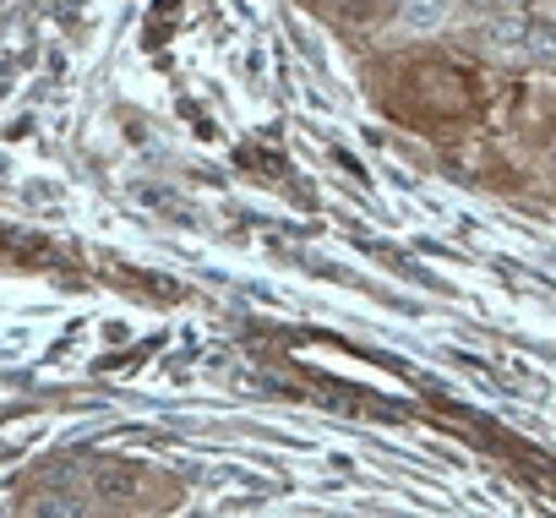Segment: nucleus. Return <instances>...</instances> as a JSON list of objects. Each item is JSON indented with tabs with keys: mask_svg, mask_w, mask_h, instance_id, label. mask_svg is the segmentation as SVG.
<instances>
[{
	"mask_svg": "<svg viewBox=\"0 0 556 518\" xmlns=\"http://www.w3.org/2000/svg\"><path fill=\"white\" fill-rule=\"evenodd\" d=\"M540 17H545V23L556 28V0H545V12H540Z\"/></svg>",
	"mask_w": 556,
	"mask_h": 518,
	"instance_id": "39448f33",
	"label": "nucleus"
},
{
	"mask_svg": "<svg viewBox=\"0 0 556 518\" xmlns=\"http://www.w3.org/2000/svg\"><path fill=\"white\" fill-rule=\"evenodd\" d=\"M529 28H534V12H491V17L475 28V50H480L485 61L523 66V55H529Z\"/></svg>",
	"mask_w": 556,
	"mask_h": 518,
	"instance_id": "f257e3e1",
	"label": "nucleus"
},
{
	"mask_svg": "<svg viewBox=\"0 0 556 518\" xmlns=\"http://www.w3.org/2000/svg\"><path fill=\"white\" fill-rule=\"evenodd\" d=\"M88 507H93V502H88L83 491H61V485H55V491H45V496L28 507V518H88Z\"/></svg>",
	"mask_w": 556,
	"mask_h": 518,
	"instance_id": "7ed1b4c3",
	"label": "nucleus"
},
{
	"mask_svg": "<svg viewBox=\"0 0 556 518\" xmlns=\"http://www.w3.org/2000/svg\"><path fill=\"white\" fill-rule=\"evenodd\" d=\"M458 12V0H399V28L404 34H442Z\"/></svg>",
	"mask_w": 556,
	"mask_h": 518,
	"instance_id": "f03ea898",
	"label": "nucleus"
},
{
	"mask_svg": "<svg viewBox=\"0 0 556 518\" xmlns=\"http://www.w3.org/2000/svg\"><path fill=\"white\" fill-rule=\"evenodd\" d=\"M491 7H496V12H529L534 0H491Z\"/></svg>",
	"mask_w": 556,
	"mask_h": 518,
	"instance_id": "20e7f679",
	"label": "nucleus"
}]
</instances>
